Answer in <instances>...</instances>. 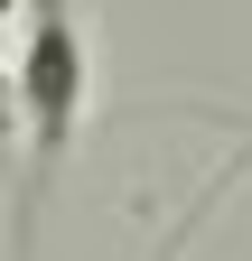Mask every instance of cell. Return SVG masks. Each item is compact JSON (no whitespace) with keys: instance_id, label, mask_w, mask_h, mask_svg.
<instances>
[{"instance_id":"2","label":"cell","mask_w":252,"mask_h":261,"mask_svg":"<svg viewBox=\"0 0 252 261\" xmlns=\"http://www.w3.org/2000/svg\"><path fill=\"white\" fill-rule=\"evenodd\" d=\"M19 130V84H10V65H0V140Z\"/></svg>"},{"instance_id":"3","label":"cell","mask_w":252,"mask_h":261,"mask_svg":"<svg viewBox=\"0 0 252 261\" xmlns=\"http://www.w3.org/2000/svg\"><path fill=\"white\" fill-rule=\"evenodd\" d=\"M10 19H28V0H0V38H10Z\"/></svg>"},{"instance_id":"1","label":"cell","mask_w":252,"mask_h":261,"mask_svg":"<svg viewBox=\"0 0 252 261\" xmlns=\"http://www.w3.org/2000/svg\"><path fill=\"white\" fill-rule=\"evenodd\" d=\"M19 84V121H28V187H19V224H10V261L38 252V205L56 187V159L75 149V121H84V93H93V47L75 10H28V47L10 65Z\"/></svg>"}]
</instances>
